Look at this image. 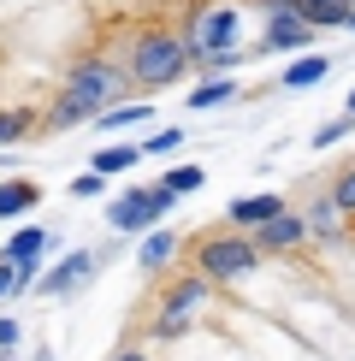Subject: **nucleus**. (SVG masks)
<instances>
[{
    "mask_svg": "<svg viewBox=\"0 0 355 361\" xmlns=\"http://www.w3.org/2000/svg\"><path fill=\"white\" fill-rule=\"evenodd\" d=\"M349 113H355V89H349Z\"/></svg>",
    "mask_w": 355,
    "mask_h": 361,
    "instance_id": "c756f323",
    "label": "nucleus"
},
{
    "mask_svg": "<svg viewBox=\"0 0 355 361\" xmlns=\"http://www.w3.org/2000/svg\"><path fill=\"white\" fill-rule=\"evenodd\" d=\"M302 237H308V225L296 219L290 207H285V214H273L266 225H255V249H296Z\"/></svg>",
    "mask_w": 355,
    "mask_h": 361,
    "instance_id": "1a4fd4ad",
    "label": "nucleus"
},
{
    "mask_svg": "<svg viewBox=\"0 0 355 361\" xmlns=\"http://www.w3.org/2000/svg\"><path fill=\"white\" fill-rule=\"evenodd\" d=\"M273 214H285V202H278V195H243V202H231V219L243 225V231H255V225H266Z\"/></svg>",
    "mask_w": 355,
    "mask_h": 361,
    "instance_id": "f8f14e48",
    "label": "nucleus"
},
{
    "mask_svg": "<svg viewBox=\"0 0 355 361\" xmlns=\"http://www.w3.org/2000/svg\"><path fill=\"white\" fill-rule=\"evenodd\" d=\"M6 290H18V267H12V261H0V296H6Z\"/></svg>",
    "mask_w": 355,
    "mask_h": 361,
    "instance_id": "bb28decb",
    "label": "nucleus"
},
{
    "mask_svg": "<svg viewBox=\"0 0 355 361\" xmlns=\"http://www.w3.org/2000/svg\"><path fill=\"white\" fill-rule=\"evenodd\" d=\"M36 202H42V190L30 184V178H6V184H0V219H12V214H30Z\"/></svg>",
    "mask_w": 355,
    "mask_h": 361,
    "instance_id": "ddd939ff",
    "label": "nucleus"
},
{
    "mask_svg": "<svg viewBox=\"0 0 355 361\" xmlns=\"http://www.w3.org/2000/svg\"><path fill=\"white\" fill-rule=\"evenodd\" d=\"M332 202L344 207V214H355V166H349L344 178H337V190H332Z\"/></svg>",
    "mask_w": 355,
    "mask_h": 361,
    "instance_id": "b1692460",
    "label": "nucleus"
},
{
    "mask_svg": "<svg viewBox=\"0 0 355 361\" xmlns=\"http://www.w3.org/2000/svg\"><path fill=\"white\" fill-rule=\"evenodd\" d=\"M118 83H125L118 66H107V59H83V66L66 78V89H59V101L48 113V130H71V125H83L89 113H107L113 95H118Z\"/></svg>",
    "mask_w": 355,
    "mask_h": 361,
    "instance_id": "f257e3e1",
    "label": "nucleus"
},
{
    "mask_svg": "<svg viewBox=\"0 0 355 361\" xmlns=\"http://www.w3.org/2000/svg\"><path fill=\"white\" fill-rule=\"evenodd\" d=\"M231 95H237V83H231V78H207V83L189 89V107H225Z\"/></svg>",
    "mask_w": 355,
    "mask_h": 361,
    "instance_id": "dca6fc26",
    "label": "nucleus"
},
{
    "mask_svg": "<svg viewBox=\"0 0 355 361\" xmlns=\"http://www.w3.org/2000/svg\"><path fill=\"white\" fill-rule=\"evenodd\" d=\"M325 71H332L325 54H296L290 66L278 71V83H285V89H314V83H325Z\"/></svg>",
    "mask_w": 355,
    "mask_h": 361,
    "instance_id": "9d476101",
    "label": "nucleus"
},
{
    "mask_svg": "<svg viewBox=\"0 0 355 361\" xmlns=\"http://www.w3.org/2000/svg\"><path fill=\"white\" fill-rule=\"evenodd\" d=\"M101 184H107L101 172H83V178H71V195H101Z\"/></svg>",
    "mask_w": 355,
    "mask_h": 361,
    "instance_id": "393cba45",
    "label": "nucleus"
},
{
    "mask_svg": "<svg viewBox=\"0 0 355 361\" xmlns=\"http://www.w3.org/2000/svg\"><path fill=\"white\" fill-rule=\"evenodd\" d=\"M344 30H355V6H349V24H344Z\"/></svg>",
    "mask_w": 355,
    "mask_h": 361,
    "instance_id": "c85d7f7f",
    "label": "nucleus"
},
{
    "mask_svg": "<svg viewBox=\"0 0 355 361\" xmlns=\"http://www.w3.org/2000/svg\"><path fill=\"white\" fill-rule=\"evenodd\" d=\"M118 361H148V355H137V350H130V355H118Z\"/></svg>",
    "mask_w": 355,
    "mask_h": 361,
    "instance_id": "cd10ccee",
    "label": "nucleus"
},
{
    "mask_svg": "<svg viewBox=\"0 0 355 361\" xmlns=\"http://www.w3.org/2000/svg\"><path fill=\"white\" fill-rule=\"evenodd\" d=\"M337 214H344L337 202H314V214L302 219V225H308V237H332V231H337Z\"/></svg>",
    "mask_w": 355,
    "mask_h": 361,
    "instance_id": "f3484780",
    "label": "nucleus"
},
{
    "mask_svg": "<svg viewBox=\"0 0 355 361\" xmlns=\"http://www.w3.org/2000/svg\"><path fill=\"white\" fill-rule=\"evenodd\" d=\"M261 6H266V18H290V12H296V0H261Z\"/></svg>",
    "mask_w": 355,
    "mask_h": 361,
    "instance_id": "a878e982",
    "label": "nucleus"
},
{
    "mask_svg": "<svg viewBox=\"0 0 355 361\" xmlns=\"http://www.w3.org/2000/svg\"><path fill=\"white\" fill-rule=\"evenodd\" d=\"M83 273H89V255H71V261L59 267V273H48V279H42V290H66V284H77Z\"/></svg>",
    "mask_w": 355,
    "mask_h": 361,
    "instance_id": "a211bd4d",
    "label": "nucleus"
},
{
    "mask_svg": "<svg viewBox=\"0 0 355 361\" xmlns=\"http://www.w3.org/2000/svg\"><path fill=\"white\" fill-rule=\"evenodd\" d=\"M349 6H355V0H296L302 24H314V30H344L349 24Z\"/></svg>",
    "mask_w": 355,
    "mask_h": 361,
    "instance_id": "9b49d317",
    "label": "nucleus"
},
{
    "mask_svg": "<svg viewBox=\"0 0 355 361\" xmlns=\"http://www.w3.org/2000/svg\"><path fill=\"white\" fill-rule=\"evenodd\" d=\"M24 137H30V113H0V148L24 142Z\"/></svg>",
    "mask_w": 355,
    "mask_h": 361,
    "instance_id": "412c9836",
    "label": "nucleus"
},
{
    "mask_svg": "<svg viewBox=\"0 0 355 361\" xmlns=\"http://www.w3.org/2000/svg\"><path fill=\"white\" fill-rule=\"evenodd\" d=\"M172 249H178V237H172V231H154V237L142 243V267H166Z\"/></svg>",
    "mask_w": 355,
    "mask_h": 361,
    "instance_id": "6ab92c4d",
    "label": "nucleus"
},
{
    "mask_svg": "<svg viewBox=\"0 0 355 361\" xmlns=\"http://www.w3.org/2000/svg\"><path fill=\"white\" fill-rule=\"evenodd\" d=\"M320 30L314 24H302V12H290V18H266V30H261V48L266 54H296V48H308Z\"/></svg>",
    "mask_w": 355,
    "mask_h": 361,
    "instance_id": "0eeeda50",
    "label": "nucleus"
},
{
    "mask_svg": "<svg viewBox=\"0 0 355 361\" xmlns=\"http://www.w3.org/2000/svg\"><path fill=\"white\" fill-rule=\"evenodd\" d=\"M142 118H154V107H148V101H130V107H125V101H113L95 125H101V130H130V125H142Z\"/></svg>",
    "mask_w": 355,
    "mask_h": 361,
    "instance_id": "2eb2a0df",
    "label": "nucleus"
},
{
    "mask_svg": "<svg viewBox=\"0 0 355 361\" xmlns=\"http://www.w3.org/2000/svg\"><path fill=\"white\" fill-rule=\"evenodd\" d=\"M42 249H48V231H42V225H24V231H12V243L0 249V261H12L18 267V284H30L36 267H42Z\"/></svg>",
    "mask_w": 355,
    "mask_h": 361,
    "instance_id": "423d86ee",
    "label": "nucleus"
},
{
    "mask_svg": "<svg viewBox=\"0 0 355 361\" xmlns=\"http://www.w3.org/2000/svg\"><path fill=\"white\" fill-rule=\"evenodd\" d=\"M201 296H207V279H184L178 290L166 296V314H160V332H178V326L189 320V314L201 308Z\"/></svg>",
    "mask_w": 355,
    "mask_h": 361,
    "instance_id": "6e6552de",
    "label": "nucleus"
},
{
    "mask_svg": "<svg viewBox=\"0 0 355 361\" xmlns=\"http://www.w3.org/2000/svg\"><path fill=\"white\" fill-rule=\"evenodd\" d=\"M178 142H184V130H178V125H166V130H154V137H148V154H172Z\"/></svg>",
    "mask_w": 355,
    "mask_h": 361,
    "instance_id": "5701e85b",
    "label": "nucleus"
},
{
    "mask_svg": "<svg viewBox=\"0 0 355 361\" xmlns=\"http://www.w3.org/2000/svg\"><path fill=\"white\" fill-rule=\"evenodd\" d=\"M137 160H142V148H137V142H113V148H101V154L89 160V166H95L101 178H118V172H130V166H137Z\"/></svg>",
    "mask_w": 355,
    "mask_h": 361,
    "instance_id": "4468645a",
    "label": "nucleus"
},
{
    "mask_svg": "<svg viewBox=\"0 0 355 361\" xmlns=\"http://www.w3.org/2000/svg\"><path fill=\"white\" fill-rule=\"evenodd\" d=\"M201 178H207L201 166H172L166 178H160V184H166L172 195H189V190H201Z\"/></svg>",
    "mask_w": 355,
    "mask_h": 361,
    "instance_id": "aec40b11",
    "label": "nucleus"
},
{
    "mask_svg": "<svg viewBox=\"0 0 355 361\" xmlns=\"http://www.w3.org/2000/svg\"><path fill=\"white\" fill-rule=\"evenodd\" d=\"M255 243L249 237H207L201 243V279L207 284H225V279H243L249 267H255Z\"/></svg>",
    "mask_w": 355,
    "mask_h": 361,
    "instance_id": "20e7f679",
    "label": "nucleus"
},
{
    "mask_svg": "<svg viewBox=\"0 0 355 361\" xmlns=\"http://www.w3.org/2000/svg\"><path fill=\"white\" fill-rule=\"evenodd\" d=\"M349 130H355V113H344V118H332V125H320V130H314V148H332V142H344Z\"/></svg>",
    "mask_w": 355,
    "mask_h": 361,
    "instance_id": "4be33fe9",
    "label": "nucleus"
},
{
    "mask_svg": "<svg viewBox=\"0 0 355 361\" xmlns=\"http://www.w3.org/2000/svg\"><path fill=\"white\" fill-rule=\"evenodd\" d=\"M237 24H243V12L231 6H201L196 18H189L184 42H189V59H207V66H237Z\"/></svg>",
    "mask_w": 355,
    "mask_h": 361,
    "instance_id": "7ed1b4c3",
    "label": "nucleus"
},
{
    "mask_svg": "<svg viewBox=\"0 0 355 361\" xmlns=\"http://www.w3.org/2000/svg\"><path fill=\"white\" fill-rule=\"evenodd\" d=\"M189 71V42L178 30H142L137 48H130V78L142 89H166Z\"/></svg>",
    "mask_w": 355,
    "mask_h": 361,
    "instance_id": "f03ea898",
    "label": "nucleus"
},
{
    "mask_svg": "<svg viewBox=\"0 0 355 361\" xmlns=\"http://www.w3.org/2000/svg\"><path fill=\"white\" fill-rule=\"evenodd\" d=\"M166 207H172V190H166V184H148V190H130V195H118L107 219L118 225V231H148V225H154L160 214H166Z\"/></svg>",
    "mask_w": 355,
    "mask_h": 361,
    "instance_id": "39448f33",
    "label": "nucleus"
}]
</instances>
